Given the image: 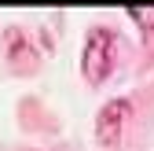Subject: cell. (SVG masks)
<instances>
[{"label":"cell","mask_w":154,"mask_h":151,"mask_svg":"<svg viewBox=\"0 0 154 151\" xmlns=\"http://www.w3.org/2000/svg\"><path fill=\"white\" fill-rule=\"evenodd\" d=\"M110 66H114V33L106 26H95L88 33V41H85V63H81V70H85L88 85H103Z\"/></svg>","instance_id":"1"},{"label":"cell","mask_w":154,"mask_h":151,"mask_svg":"<svg viewBox=\"0 0 154 151\" xmlns=\"http://www.w3.org/2000/svg\"><path fill=\"white\" fill-rule=\"evenodd\" d=\"M128 114H132V103L128 100H110L99 111V118H95V140H99L103 147H114L121 140V133H125Z\"/></svg>","instance_id":"2"},{"label":"cell","mask_w":154,"mask_h":151,"mask_svg":"<svg viewBox=\"0 0 154 151\" xmlns=\"http://www.w3.org/2000/svg\"><path fill=\"white\" fill-rule=\"evenodd\" d=\"M128 15L136 18L143 30H154V8H128Z\"/></svg>","instance_id":"3"}]
</instances>
